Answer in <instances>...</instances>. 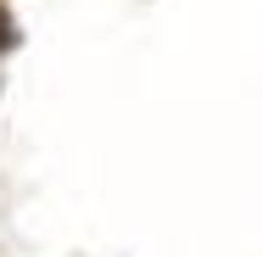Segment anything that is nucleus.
Returning a JSON list of instances; mask_svg holds the SVG:
<instances>
[{
	"mask_svg": "<svg viewBox=\"0 0 263 257\" xmlns=\"http://www.w3.org/2000/svg\"><path fill=\"white\" fill-rule=\"evenodd\" d=\"M17 45H23V34H17V17H11V11H6V0H0V56H6V51H17Z\"/></svg>",
	"mask_w": 263,
	"mask_h": 257,
	"instance_id": "f257e3e1",
	"label": "nucleus"
}]
</instances>
